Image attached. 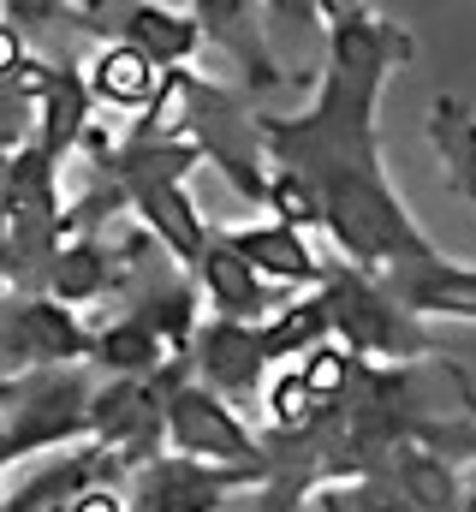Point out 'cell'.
Listing matches in <instances>:
<instances>
[{"label": "cell", "instance_id": "obj_10", "mask_svg": "<svg viewBox=\"0 0 476 512\" xmlns=\"http://www.w3.org/2000/svg\"><path fill=\"white\" fill-rule=\"evenodd\" d=\"M215 233H221L268 286H280V292H292V298L322 292V280H328V268H334V262L316 256L310 233H298V227H286V221H250V227H215Z\"/></svg>", "mask_w": 476, "mask_h": 512}, {"label": "cell", "instance_id": "obj_19", "mask_svg": "<svg viewBox=\"0 0 476 512\" xmlns=\"http://www.w3.org/2000/svg\"><path fill=\"white\" fill-rule=\"evenodd\" d=\"M72 512H125V489H96V495H84Z\"/></svg>", "mask_w": 476, "mask_h": 512}, {"label": "cell", "instance_id": "obj_12", "mask_svg": "<svg viewBox=\"0 0 476 512\" xmlns=\"http://www.w3.org/2000/svg\"><path fill=\"white\" fill-rule=\"evenodd\" d=\"M108 30L114 42L137 48L155 72H191L197 48H203V24L191 6H161V0H137V6H108Z\"/></svg>", "mask_w": 476, "mask_h": 512}, {"label": "cell", "instance_id": "obj_7", "mask_svg": "<svg viewBox=\"0 0 476 512\" xmlns=\"http://www.w3.org/2000/svg\"><path fill=\"white\" fill-rule=\"evenodd\" d=\"M173 370L155 376V382H96L90 441L102 453H114L125 465V477L167 453V387H173Z\"/></svg>", "mask_w": 476, "mask_h": 512}, {"label": "cell", "instance_id": "obj_14", "mask_svg": "<svg viewBox=\"0 0 476 512\" xmlns=\"http://www.w3.org/2000/svg\"><path fill=\"white\" fill-rule=\"evenodd\" d=\"M197 24H203V42H221L233 54V66H244V84L250 90H280L286 72L280 60L268 54V36H262V6H244V0H197L191 6Z\"/></svg>", "mask_w": 476, "mask_h": 512}, {"label": "cell", "instance_id": "obj_15", "mask_svg": "<svg viewBox=\"0 0 476 512\" xmlns=\"http://www.w3.org/2000/svg\"><path fill=\"white\" fill-rule=\"evenodd\" d=\"M161 78H167V72H155V66H149L137 48H125V42L96 48V60L84 66V84H90L96 108H119V114H149L155 96H161Z\"/></svg>", "mask_w": 476, "mask_h": 512}, {"label": "cell", "instance_id": "obj_6", "mask_svg": "<svg viewBox=\"0 0 476 512\" xmlns=\"http://www.w3.org/2000/svg\"><path fill=\"white\" fill-rule=\"evenodd\" d=\"M167 453L203 459V465H233V471H262L268 477V441L244 423V411L227 405L215 387L191 376V364L173 370L167 387Z\"/></svg>", "mask_w": 476, "mask_h": 512}, {"label": "cell", "instance_id": "obj_17", "mask_svg": "<svg viewBox=\"0 0 476 512\" xmlns=\"http://www.w3.org/2000/svg\"><path fill=\"white\" fill-rule=\"evenodd\" d=\"M423 131H429V149H435L447 185L476 209V108L459 102V96H441V102L429 108V126Z\"/></svg>", "mask_w": 476, "mask_h": 512}, {"label": "cell", "instance_id": "obj_21", "mask_svg": "<svg viewBox=\"0 0 476 512\" xmlns=\"http://www.w3.org/2000/svg\"><path fill=\"white\" fill-rule=\"evenodd\" d=\"M0 477H6V459H0Z\"/></svg>", "mask_w": 476, "mask_h": 512}, {"label": "cell", "instance_id": "obj_18", "mask_svg": "<svg viewBox=\"0 0 476 512\" xmlns=\"http://www.w3.org/2000/svg\"><path fill=\"white\" fill-rule=\"evenodd\" d=\"M24 60H30V48H24V30L0 12V84H12L18 72H24Z\"/></svg>", "mask_w": 476, "mask_h": 512}, {"label": "cell", "instance_id": "obj_22", "mask_svg": "<svg viewBox=\"0 0 476 512\" xmlns=\"http://www.w3.org/2000/svg\"><path fill=\"white\" fill-rule=\"evenodd\" d=\"M60 512H72V507H60Z\"/></svg>", "mask_w": 476, "mask_h": 512}, {"label": "cell", "instance_id": "obj_11", "mask_svg": "<svg viewBox=\"0 0 476 512\" xmlns=\"http://www.w3.org/2000/svg\"><path fill=\"white\" fill-rule=\"evenodd\" d=\"M381 286H387L393 304H405L429 328L435 322H476V262H459L447 251L381 274Z\"/></svg>", "mask_w": 476, "mask_h": 512}, {"label": "cell", "instance_id": "obj_20", "mask_svg": "<svg viewBox=\"0 0 476 512\" xmlns=\"http://www.w3.org/2000/svg\"><path fill=\"white\" fill-rule=\"evenodd\" d=\"M18 393H24V382H0V423H6V411L18 405Z\"/></svg>", "mask_w": 476, "mask_h": 512}, {"label": "cell", "instance_id": "obj_3", "mask_svg": "<svg viewBox=\"0 0 476 512\" xmlns=\"http://www.w3.org/2000/svg\"><path fill=\"white\" fill-rule=\"evenodd\" d=\"M322 304H328V340L346 346L363 370H423V364H447V352L435 346V328L417 322L405 304H393L387 286L375 274L352 268V262H334L328 268Z\"/></svg>", "mask_w": 476, "mask_h": 512}, {"label": "cell", "instance_id": "obj_13", "mask_svg": "<svg viewBox=\"0 0 476 512\" xmlns=\"http://www.w3.org/2000/svg\"><path fill=\"white\" fill-rule=\"evenodd\" d=\"M137 268V239L131 245H108V239H66L54 262L42 268V286L36 292H48L54 304H66V310H84V304H96V298H108L119 280Z\"/></svg>", "mask_w": 476, "mask_h": 512}, {"label": "cell", "instance_id": "obj_5", "mask_svg": "<svg viewBox=\"0 0 476 512\" xmlns=\"http://www.w3.org/2000/svg\"><path fill=\"white\" fill-rule=\"evenodd\" d=\"M90 417H96V376L90 370H54L30 376L18 405L0 423V459L6 471L24 459H54L72 447H90Z\"/></svg>", "mask_w": 476, "mask_h": 512}, {"label": "cell", "instance_id": "obj_1", "mask_svg": "<svg viewBox=\"0 0 476 512\" xmlns=\"http://www.w3.org/2000/svg\"><path fill=\"white\" fill-rule=\"evenodd\" d=\"M328 60L304 114H256V137L274 173H292L316 209L334 251L363 274H393L435 256L405 197L387 179L381 149V96L393 72L417 54L411 30L375 6H322Z\"/></svg>", "mask_w": 476, "mask_h": 512}, {"label": "cell", "instance_id": "obj_2", "mask_svg": "<svg viewBox=\"0 0 476 512\" xmlns=\"http://www.w3.org/2000/svg\"><path fill=\"white\" fill-rule=\"evenodd\" d=\"M322 340H328V304H322V292H310L292 310H280L274 322H221V316H203L185 364H191L197 382L215 387L227 405H250V399L268 393V382L280 370H292Z\"/></svg>", "mask_w": 476, "mask_h": 512}, {"label": "cell", "instance_id": "obj_16", "mask_svg": "<svg viewBox=\"0 0 476 512\" xmlns=\"http://www.w3.org/2000/svg\"><path fill=\"white\" fill-rule=\"evenodd\" d=\"M173 364H185V358H173L137 316H114V322L96 328L90 370H108V382H155V376H167Z\"/></svg>", "mask_w": 476, "mask_h": 512}, {"label": "cell", "instance_id": "obj_8", "mask_svg": "<svg viewBox=\"0 0 476 512\" xmlns=\"http://www.w3.org/2000/svg\"><path fill=\"white\" fill-rule=\"evenodd\" d=\"M268 489L262 471H233V465H203L185 453H161L143 471L125 477V507L137 512H227L233 495Z\"/></svg>", "mask_w": 476, "mask_h": 512}, {"label": "cell", "instance_id": "obj_4", "mask_svg": "<svg viewBox=\"0 0 476 512\" xmlns=\"http://www.w3.org/2000/svg\"><path fill=\"white\" fill-rule=\"evenodd\" d=\"M90 352H96V328L84 322V310H66L36 286L0 292V382L90 370Z\"/></svg>", "mask_w": 476, "mask_h": 512}, {"label": "cell", "instance_id": "obj_9", "mask_svg": "<svg viewBox=\"0 0 476 512\" xmlns=\"http://www.w3.org/2000/svg\"><path fill=\"white\" fill-rule=\"evenodd\" d=\"M191 280H197V292H203V310L221 316V322H274L280 310L298 304L292 292L268 286L221 233H209V251H203V262H197Z\"/></svg>", "mask_w": 476, "mask_h": 512}]
</instances>
